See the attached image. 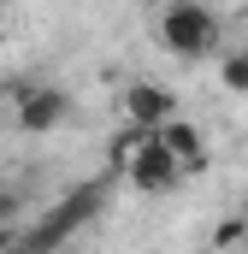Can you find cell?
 Masks as SVG:
<instances>
[{
  "label": "cell",
  "mask_w": 248,
  "mask_h": 254,
  "mask_svg": "<svg viewBox=\"0 0 248 254\" xmlns=\"http://www.w3.org/2000/svg\"><path fill=\"white\" fill-rule=\"evenodd\" d=\"M113 166L124 172V184L136 195H178L189 178V166L160 142V130H136V125H124L113 136Z\"/></svg>",
  "instance_id": "6da1fadb"
},
{
  "label": "cell",
  "mask_w": 248,
  "mask_h": 254,
  "mask_svg": "<svg viewBox=\"0 0 248 254\" xmlns=\"http://www.w3.org/2000/svg\"><path fill=\"white\" fill-rule=\"evenodd\" d=\"M160 48L178 60H207L219 48V12L207 0H166L160 12Z\"/></svg>",
  "instance_id": "7a4b0ae2"
},
{
  "label": "cell",
  "mask_w": 248,
  "mask_h": 254,
  "mask_svg": "<svg viewBox=\"0 0 248 254\" xmlns=\"http://www.w3.org/2000/svg\"><path fill=\"white\" fill-rule=\"evenodd\" d=\"M95 213H101V190H95V184H83L77 195H65L60 207H54V213H48V219H42L30 237H24V254H48V249H60L65 237H77V231H83Z\"/></svg>",
  "instance_id": "3957f363"
},
{
  "label": "cell",
  "mask_w": 248,
  "mask_h": 254,
  "mask_svg": "<svg viewBox=\"0 0 248 254\" xmlns=\"http://www.w3.org/2000/svg\"><path fill=\"white\" fill-rule=\"evenodd\" d=\"M12 119L30 136H48V130H60L71 119V95H65L60 83H24L18 101H12Z\"/></svg>",
  "instance_id": "277c9868"
},
{
  "label": "cell",
  "mask_w": 248,
  "mask_h": 254,
  "mask_svg": "<svg viewBox=\"0 0 248 254\" xmlns=\"http://www.w3.org/2000/svg\"><path fill=\"white\" fill-rule=\"evenodd\" d=\"M119 113H124V125H136V130H160V125H172V119H178V95H172L166 83L142 77V83H124Z\"/></svg>",
  "instance_id": "5b68a950"
},
{
  "label": "cell",
  "mask_w": 248,
  "mask_h": 254,
  "mask_svg": "<svg viewBox=\"0 0 248 254\" xmlns=\"http://www.w3.org/2000/svg\"><path fill=\"white\" fill-rule=\"evenodd\" d=\"M160 142H166V148L184 160L189 172H195V166H207V130L195 125V119H184V113H178L172 125H160Z\"/></svg>",
  "instance_id": "8992f818"
},
{
  "label": "cell",
  "mask_w": 248,
  "mask_h": 254,
  "mask_svg": "<svg viewBox=\"0 0 248 254\" xmlns=\"http://www.w3.org/2000/svg\"><path fill=\"white\" fill-rule=\"evenodd\" d=\"M219 89L225 95H248V48H225L219 54Z\"/></svg>",
  "instance_id": "52a82bcc"
},
{
  "label": "cell",
  "mask_w": 248,
  "mask_h": 254,
  "mask_svg": "<svg viewBox=\"0 0 248 254\" xmlns=\"http://www.w3.org/2000/svg\"><path fill=\"white\" fill-rule=\"evenodd\" d=\"M243 237H248V219H219V225H213V254L243 249Z\"/></svg>",
  "instance_id": "ba28073f"
},
{
  "label": "cell",
  "mask_w": 248,
  "mask_h": 254,
  "mask_svg": "<svg viewBox=\"0 0 248 254\" xmlns=\"http://www.w3.org/2000/svg\"><path fill=\"white\" fill-rule=\"evenodd\" d=\"M12 213H18V195H6V190H0V225H6Z\"/></svg>",
  "instance_id": "9c48e42d"
},
{
  "label": "cell",
  "mask_w": 248,
  "mask_h": 254,
  "mask_svg": "<svg viewBox=\"0 0 248 254\" xmlns=\"http://www.w3.org/2000/svg\"><path fill=\"white\" fill-rule=\"evenodd\" d=\"M0 30H6V0H0Z\"/></svg>",
  "instance_id": "30bf717a"
},
{
  "label": "cell",
  "mask_w": 248,
  "mask_h": 254,
  "mask_svg": "<svg viewBox=\"0 0 248 254\" xmlns=\"http://www.w3.org/2000/svg\"><path fill=\"white\" fill-rule=\"evenodd\" d=\"M231 254H243V249H231Z\"/></svg>",
  "instance_id": "8fae6325"
},
{
  "label": "cell",
  "mask_w": 248,
  "mask_h": 254,
  "mask_svg": "<svg viewBox=\"0 0 248 254\" xmlns=\"http://www.w3.org/2000/svg\"><path fill=\"white\" fill-rule=\"evenodd\" d=\"M243 48H248V42H243Z\"/></svg>",
  "instance_id": "7c38bea8"
}]
</instances>
